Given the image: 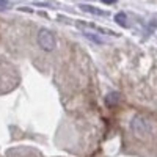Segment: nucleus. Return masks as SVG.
<instances>
[{
    "instance_id": "obj_1",
    "label": "nucleus",
    "mask_w": 157,
    "mask_h": 157,
    "mask_svg": "<svg viewBox=\"0 0 157 157\" xmlns=\"http://www.w3.org/2000/svg\"><path fill=\"white\" fill-rule=\"evenodd\" d=\"M130 127H132L135 135H138V137H148V135L152 134V130H154L152 121L149 120V118L143 116V115L134 116L132 121H130Z\"/></svg>"
},
{
    "instance_id": "obj_2",
    "label": "nucleus",
    "mask_w": 157,
    "mask_h": 157,
    "mask_svg": "<svg viewBox=\"0 0 157 157\" xmlns=\"http://www.w3.org/2000/svg\"><path fill=\"white\" fill-rule=\"evenodd\" d=\"M38 44L41 49L50 52V50H54L55 46H57V41H55V35L52 33L50 30H39L38 33Z\"/></svg>"
},
{
    "instance_id": "obj_3",
    "label": "nucleus",
    "mask_w": 157,
    "mask_h": 157,
    "mask_svg": "<svg viewBox=\"0 0 157 157\" xmlns=\"http://www.w3.org/2000/svg\"><path fill=\"white\" fill-rule=\"evenodd\" d=\"M78 8L83 13H88V14H94V16H99V17L107 16L105 11H102L101 8H96V6H91V5H78Z\"/></svg>"
},
{
    "instance_id": "obj_4",
    "label": "nucleus",
    "mask_w": 157,
    "mask_h": 157,
    "mask_svg": "<svg viewBox=\"0 0 157 157\" xmlns=\"http://www.w3.org/2000/svg\"><path fill=\"white\" fill-rule=\"evenodd\" d=\"M82 33H83V36H85L86 39H90V41H93V43H96V44H104V43H105V39H104L101 35H98V33L86 32V30H83Z\"/></svg>"
},
{
    "instance_id": "obj_5",
    "label": "nucleus",
    "mask_w": 157,
    "mask_h": 157,
    "mask_svg": "<svg viewBox=\"0 0 157 157\" xmlns=\"http://www.w3.org/2000/svg\"><path fill=\"white\" fill-rule=\"evenodd\" d=\"M120 102V93H116V91H113V93H109L105 96V104L109 107H115L116 104Z\"/></svg>"
},
{
    "instance_id": "obj_6",
    "label": "nucleus",
    "mask_w": 157,
    "mask_h": 157,
    "mask_svg": "<svg viewBox=\"0 0 157 157\" xmlns=\"http://www.w3.org/2000/svg\"><path fill=\"white\" fill-rule=\"evenodd\" d=\"M115 22L120 24L121 27H127V16H126V13H123V11L118 13V14L115 16Z\"/></svg>"
},
{
    "instance_id": "obj_7",
    "label": "nucleus",
    "mask_w": 157,
    "mask_h": 157,
    "mask_svg": "<svg viewBox=\"0 0 157 157\" xmlns=\"http://www.w3.org/2000/svg\"><path fill=\"white\" fill-rule=\"evenodd\" d=\"M10 8H11V3L8 0H0V11H6Z\"/></svg>"
},
{
    "instance_id": "obj_8",
    "label": "nucleus",
    "mask_w": 157,
    "mask_h": 157,
    "mask_svg": "<svg viewBox=\"0 0 157 157\" xmlns=\"http://www.w3.org/2000/svg\"><path fill=\"white\" fill-rule=\"evenodd\" d=\"M155 25H157V22H155V21H152V22H149V27H148V32H146V36L152 33V30H154V27H155Z\"/></svg>"
},
{
    "instance_id": "obj_9",
    "label": "nucleus",
    "mask_w": 157,
    "mask_h": 157,
    "mask_svg": "<svg viewBox=\"0 0 157 157\" xmlns=\"http://www.w3.org/2000/svg\"><path fill=\"white\" fill-rule=\"evenodd\" d=\"M102 3H107V5H113V3H116V0H101Z\"/></svg>"
}]
</instances>
